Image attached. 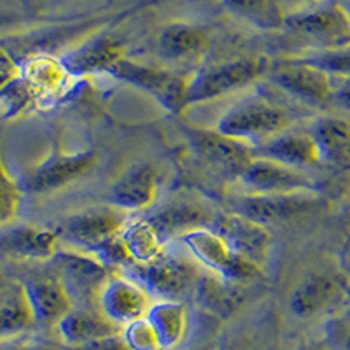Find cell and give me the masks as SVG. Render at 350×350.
Masks as SVG:
<instances>
[{"instance_id":"8992f818","label":"cell","mask_w":350,"mask_h":350,"mask_svg":"<svg viewBox=\"0 0 350 350\" xmlns=\"http://www.w3.org/2000/svg\"><path fill=\"white\" fill-rule=\"evenodd\" d=\"M107 74L121 83L131 84L146 92L152 98L158 100L167 111L179 114L184 109H187L186 96L191 76H183L170 68L139 64L128 58L116 64Z\"/></svg>"},{"instance_id":"ac0fdd59","label":"cell","mask_w":350,"mask_h":350,"mask_svg":"<svg viewBox=\"0 0 350 350\" xmlns=\"http://www.w3.org/2000/svg\"><path fill=\"white\" fill-rule=\"evenodd\" d=\"M195 296L198 305L219 319H230L239 314L252 296V284L235 282L221 275L203 270Z\"/></svg>"},{"instance_id":"5b68a950","label":"cell","mask_w":350,"mask_h":350,"mask_svg":"<svg viewBox=\"0 0 350 350\" xmlns=\"http://www.w3.org/2000/svg\"><path fill=\"white\" fill-rule=\"evenodd\" d=\"M270 67L265 58H233L207 65L189 79L186 107L242 90L268 74Z\"/></svg>"},{"instance_id":"7c38bea8","label":"cell","mask_w":350,"mask_h":350,"mask_svg":"<svg viewBox=\"0 0 350 350\" xmlns=\"http://www.w3.org/2000/svg\"><path fill=\"white\" fill-rule=\"evenodd\" d=\"M239 180L249 195H295L317 191L315 180L306 170L287 167L259 156H256Z\"/></svg>"},{"instance_id":"83f0119b","label":"cell","mask_w":350,"mask_h":350,"mask_svg":"<svg viewBox=\"0 0 350 350\" xmlns=\"http://www.w3.org/2000/svg\"><path fill=\"white\" fill-rule=\"evenodd\" d=\"M121 239L131 258V267L152 261L165 251L163 237L146 217L128 221L121 231Z\"/></svg>"},{"instance_id":"cb8c5ba5","label":"cell","mask_w":350,"mask_h":350,"mask_svg":"<svg viewBox=\"0 0 350 350\" xmlns=\"http://www.w3.org/2000/svg\"><path fill=\"white\" fill-rule=\"evenodd\" d=\"M60 237L56 230L20 226L0 239V251L11 258L28 261H49L60 251Z\"/></svg>"},{"instance_id":"f1b7e54d","label":"cell","mask_w":350,"mask_h":350,"mask_svg":"<svg viewBox=\"0 0 350 350\" xmlns=\"http://www.w3.org/2000/svg\"><path fill=\"white\" fill-rule=\"evenodd\" d=\"M32 326H36V321L21 284L0 298V342L18 338Z\"/></svg>"},{"instance_id":"4316f807","label":"cell","mask_w":350,"mask_h":350,"mask_svg":"<svg viewBox=\"0 0 350 350\" xmlns=\"http://www.w3.org/2000/svg\"><path fill=\"white\" fill-rule=\"evenodd\" d=\"M208 46V33L205 28L191 23H170L159 32V53L172 60L193 58L205 51Z\"/></svg>"},{"instance_id":"52a82bcc","label":"cell","mask_w":350,"mask_h":350,"mask_svg":"<svg viewBox=\"0 0 350 350\" xmlns=\"http://www.w3.org/2000/svg\"><path fill=\"white\" fill-rule=\"evenodd\" d=\"M53 261L74 306H93V303L98 305L102 289L114 273L109 265L96 254L77 249H60Z\"/></svg>"},{"instance_id":"d4e9b609","label":"cell","mask_w":350,"mask_h":350,"mask_svg":"<svg viewBox=\"0 0 350 350\" xmlns=\"http://www.w3.org/2000/svg\"><path fill=\"white\" fill-rule=\"evenodd\" d=\"M321 161L338 170L350 168V121L324 118L314 128Z\"/></svg>"},{"instance_id":"f35d334b","label":"cell","mask_w":350,"mask_h":350,"mask_svg":"<svg viewBox=\"0 0 350 350\" xmlns=\"http://www.w3.org/2000/svg\"><path fill=\"white\" fill-rule=\"evenodd\" d=\"M296 350H334L329 342H321V340H310L298 347Z\"/></svg>"},{"instance_id":"74e56055","label":"cell","mask_w":350,"mask_h":350,"mask_svg":"<svg viewBox=\"0 0 350 350\" xmlns=\"http://www.w3.org/2000/svg\"><path fill=\"white\" fill-rule=\"evenodd\" d=\"M284 5V11L287 12H293L296 11V9H301L305 8V5H310V4H315V2H321V0H280Z\"/></svg>"},{"instance_id":"44dd1931","label":"cell","mask_w":350,"mask_h":350,"mask_svg":"<svg viewBox=\"0 0 350 350\" xmlns=\"http://www.w3.org/2000/svg\"><path fill=\"white\" fill-rule=\"evenodd\" d=\"M126 58L123 42L112 37H98L83 44L62 58L65 72L74 77L107 74L116 64Z\"/></svg>"},{"instance_id":"836d02e7","label":"cell","mask_w":350,"mask_h":350,"mask_svg":"<svg viewBox=\"0 0 350 350\" xmlns=\"http://www.w3.org/2000/svg\"><path fill=\"white\" fill-rule=\"evenodd\" d=\"M67 350H130L128 345L124 343L123 334H118V336H109V338L95 340V342L84 343L81 347H72Z\"/></svg>"},{"instance_id":"e0dca14e","label":"cell","mask_w":350,"mask_h":350,"mask_svg":"<svg viewBox=\"0 0 350 350\" xmlns=\"http://www.w3.org/2000/svg\"><path fill=\"white\" fill-rule=\"evenodd\" d=\"M158 189V170L149 163H137L116 179L109 198L116 208L123 212H144L156 203Z\"/></svg>"},{"instance_id":"9a60e30c","label":"cell","mask_w":350,"mask_h":350,"mask_svg":"<svg viewBox=\"0 0 350 350\" xmlns=\"http://www.w3.org/2000/svg\"><path fill=\"white\" fill-rule=\"evenodd\" d=\"M350 287L338 273L317 271L306 275L291 295V312L299 319H314L334 306Z\"/></svg>"},{"instance_id":"3957f363","label":"cell","mask_w":350,"mask_h":350,"mask_svg":"<svg viewBox=\"0 0 350 350\" xmlns=\"http://www.w3.org/2000/svg\"><path fill=\"white\" fill-rule=\"evenodd\" d=\"M284 28L315 46L317 51L350 46V16L336 0H321L287 12Z\"/></svg>"},{"instance_id":"6da1fadb","label":"cell","mask_w":350,"mask_h":350,"mask_svg":"<svg viewBox=\"0 0 350 350\" xmlns=\"http://www.w3.org/2000/svg\"><path fill=\"white\" fill-rule=\"evenodd\" d=\"M293 116L284 105L265 96H251L228 109L215 130L258 148L267 140L289 130Z\"/></svg>"},{"instance_id":"b9f144b4","label":"cell","mask_w":350,"mask_h":350,"mask_svg":"<svg viewBox=\"0 0 350 350\" xmlns=\"http://www.w3.org/2000/svg\"><path fill=\"white\" fill-rule=\"evenodd\" d=\"M262 350H280L279 347H268V349H262Z\"/></svg>"},{"instance_id":"ffe728a7","label":"cell","mask_w":350,"mask_h":350,"mask_svg":"<svg viewBox=\"0 0 350 350\" xmlns=\"http://www.w3.org/2000/svg\"><path fill=\"white\" fill-rule=\"evenodd\" d=\"M256 156L273 159L287 167L312 170L323 165L314 133L308 131H284L256 148Z\"/></svg>"},{"instance_id":"277c9868","label":"cell","mask_w":350,"mask_h":350,"mask_svg":"<svg viewBox=\"0 0 350 350\" xmlns=\"http://www.w3.org/2000/svg\"><path fill=\"white\" fill-rule=\"evenodd\" d=\"M186 251L203 270L217 273L235 282L256 284L262 279L265 270L258 262L243 258L230 247L214 228H200L180 237Z\"/></svg>"},{"instance_id":"d6986e66","label":"cell","mask_w":350,"mask_h":350,"mask_svg":"<svg viewBox=\"0 0 350 350\" xmlns=\"http://www.w3.org/2000/svg\"><path fill=\"white\" fill-rule=\"evenodd\" d=\"M33 321L39 326H58L62 319L74 308L67 287L58 273L42 275L23 284Z\"/></svg>"},{"instance_id":"e575fe53","label":"cell","mask_w":350,"mask_h":350,"mask_svg":"<svg viewBox=\"0 0 350 350\" xmlns=\"http://www.w3.org/2000/svg\"><path fill=\"white\" fill-rule=\"evenodd\" d=\"M333 102L334 104H338L340 107L349 109L350 111V77H345V79H334Z\"/></svg>"},{"instance_id":"f546056e","label":"cell","mask_w":350,"mask_h":350,"mask_svg":"<svg viewBox=\"0 0 350 350\" xmlns=\"http://www.w3.org/2000/svg\"><path fill=\"white\" fill-rule=\"evenodd\" d=\"M223 4L235 16L262 30L284 28L286 11L280 0H223Z\"/></svg>"},{"instance_id":"1f68e13d","label":"cell","mask_w":350,"mask_h":350,"mask_svg":"<svg viewBox=\"0 0 350 350\" xmlns=\"http://www.w3.org/2000/svg\"><path fill=\"white\" fill-rule=\"evenodd\" d=\"M299 60L321 68L329 74L334 79H345L350 77V46L326 51H314L310 55L299 56Z\"/></svg>"},{"instance_id":"603a6c76","label":"cell","mask_w":350,"mask_h":350,"mask_svg":"<svg viewBox=\"0 0 350 350\" xmlns=\"http://www.w3.org/2000/svg\"><path fill=\"white\" fill-rule=\"evenodd\" d=\"M146 219L158 230L159 235L163 237V240L167 242V239H170V237H179L180 239L193 230L212 228L215 219H217V214L205 205L180 202L165 205Z\"/></svg>"},{"instance_id":"60d3db41","label":"cell","mask_w":350,"mask_h":350,"mask_svg":"<svg viewBox=\"0 0 350 350\" xmlns=\"http://www.w3.org/2000/svg\"><path fill=\"white\" fill-rule=\"evenodd\" d=\"M198 350H217V349H214V347H203V349H198Z\"/></svg>"},{"instance_id":"8fae6325","label":"cell","mask_w":350,"mask_h":350,"mask_svg":"<svg viewBox=\"0 0 350 350\" xmlns=\"http://www.w3.org/2000/svg\"><path fill=\"white\" fill-rule=\"evenodd\" d=\"M268 76L280 90L305 104L324 105L333 102V77L299 58H289L273 65Z\"/></svg>"},{"instance_id":"8d00e7d4","label":"cell","mask_w":350,"mask_h":350,"mask_svg":"<svg viewBox=\"0 0 350 350\" xmlns=\"http://www.w3.org/2000/svg\"><path fill=\"white\" fill-rule=\"evenodd\" d=\"M329 343L334 350H350V326L338 327L334 333V340Z\"/></svg>"},{"instance_id":"4dcf8cb0","label":"cell","mask_w":350,"mask_h":350,"mask_svg":"<svg viewBox=\"0 0 350 350\" xmlns=\"http://www.w3.org/2000/svg\"><path fill=\"white\" fill-rule=\"evenodd\" d=\"M25 187L14 179L0 154V228L9 226L18 219L23 203Z\"/></svg>"},{"instance_id":"30bf717a","label":"cell","mask_w":350,"mask_h":350,"mask_svg":"<svg viewBox=\"0 0 350 350\" xmlns=\"http://www.w3.org/2000/svg\"><path fill=\"white\" fill-rule=\"evenodd\" d=\"M317 191L295 193V195H245L237 196L230 203V212L252 219L259 224H275L310 214L319 207Z\"/></svg>"},{"instance_id":"7402d4cb","label":"cell","mask_w":350,"mask_h":350,"mask_svg":"<svg viewBox=\"0 0 350 350\" xmlns=\"http://www.w3.org/2000/svg\"><path fill=\"white\" fill-rule=\"evenodd\" d=\"M56 329L67 349L123 334V327L109 321L100 308L95 310L93 306H74L58 323Z\"/></svg>"},{"instance_id":"d6a6232c","label":"cell","mask_w":350,"mask_h":350,"mask_svg":"<svg viewBox=\"0 0 350 350\" xmlns=\"http://www.w3.org/2000/svg\"><path fill=\"white\" fill-rule=\"evenodd\" d=\"M123 340L130 350H161L158 334L146 317L123 327Z\"/></svg>"},{"instance_id":"7bdbcfd3","label":"cell","mask_w":350,"mask_h":350,"mask_svg":"<svg viewBox=\"0 0 350 350\" xmlns=\"http://www.w3.org/2000/svg\"><path fill=\"white\" fill-rule=\"evenodd\" d=\"M184 2H198V0H184Z\"/></svg>"},{"instance_id":"7a4b0ae2","label":"cell","mask_w":350,"mask_h":350,"mask_svg":"<svg viewBox=\"0 0 350 350\" xmlns=\"http://www.w3.org/2000/svg\"><path fill=\"white\" fill-rule=\"evenodd\" d=\"M126 271L131 279L148 289L152 298L184 301L186 296L195 295L203 268L191 256L167 252L165 249L152 261L133 265Z\"/></svg>"},{"instance_id":"9c48e42d","label":"cell","mask_w":350,"mask_h":350,"mask_svg":"<svg viewBox=\"0 0 350 350\" xmlns=\"http://www.w3.org/2000/svg\"><path fill=\"white\" fill-rule=\"evenodd\" d=\"M195 154L203 163L221 175L240 179L245 168L254 161L256 148L242 140L231 139L217 130L207 128H184Z\"/></svg>"},{"instance_id":"2e32d148","label":"cell","mask_w":350,"mask_h":350,"mask_svg":"<svg viewBox=\"0 0 350 350\" xmlns=\"http://www.w3.org/2000/svg\"><path fill=\"white\" fill-rule=\"evenodd\" d=\"M212 228L230 243L233 251L265 268L273 242L268 226L235 212H228V214H217Z\"/></svg>"},{"instance_id":"d590c367","label":"cell","mask_w":350,"mask_h":350,"mask_svg":"<svg viewBox=\"0 0 350 350\" xmlns=\"http://www.w3.org/2000/svg\"><path fill=\"white\" fill-rule=\"evenodd\" d=\"M0 350H51V349L40 345V343L20 342L18 338H14V340H2V342H0Z\"/></svg>"},{"instance_id":"ab89813d","label":"cell","mask_w":350,"mask_h":350,"mask_svg":"<svg viewBox=\"0 0 350 350\" xmlns=\"http://www.w3.org/2000/svg\"><path fill=\"white\" fill-rule=\"evenodd\" d=\"M345 9H347V12H349V16H350V0H345Z\"/></svg>"},{"instance_id":"484cf974","label":"cell","mask_w":350,"mask_h":350,"mask_svg":"<svg viewBox=\"0 0 350 350\" xmlns=\"http://www.w3.org/2000/svg\"><path fill=\"white\" fill-rule=\"evenodd\" d=\"M146 319L158 334L161 350L177 349L186 338L189 314H187V306L184 301L158 299L152 303Z\"/></svg>"},{"instance_id":"ba28073f","label":"cell","mask_w":350,"mask_h":350,"mask_svg":"<svg viewBox=\"0 0 350 350\" xmlns=\"http://www.w3.org/2000/svg\"><path fill=\"white\" fill-rule=\"evenodd\" d=\"M130 219L120 208H90L64 219L55 228L62 242L77 251L96 252L124 230Z\"/></svg>"},{"instance_id":"5bb4252c","label":"cell","mask_w":350,"mask_h":350,"mask_svg":"<svg viewBox=\"0 0 350 350\" xmlns=\"http://www.w3.org/2000/svg\"><path fill=\"white\" fill-rule=\"evenodd\" d=\"M152 303L154 299L148 289L131 279L130 275L112 273L102 289L98 308L109 321L120 327H126L128 324L146 317Z\"/></svg>"},{"instance_id":"4fadbf2b","label":"cell","mask_w":350,"mask_h":350,"mask_svg":"<svg viewBox=\"0 0 350 350\" xmlns=\"http://www.w3.org/2000/svg\"><path fill=\"white\" fill-rule=\"evenodd\" d=\"M96 163L98 154L93 151L67 152L64 149H55L48 158L32 168L23 187L30 193L56 191L90 174Z\"/></svg>"},{"instance_id":"ee69618b","label":"cell","mask_w":350,"mask_h":350,"mask_svg":"<svg viewBox=\"0 0 350 350\" xmlns=\"http://www.w3.org/2000/svg\"><path fill=\"white\" fill-rule=\"evenodd\" d=\"M349 242H350V239H349Z\"/></svg>"}]
</instances>
